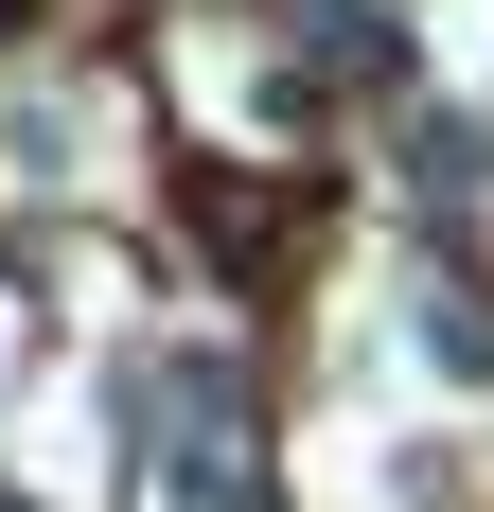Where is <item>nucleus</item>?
<instances>
[{"instance_id":"nucleus-1","label":"nucleus","mask_w":494,"mask_h":512,"mask_svg":"<svg viewBox=\"0 0 494 512\" xmlns=\"http://www.w3.org/2000/svg\"><path fill=\"white\" fill-rule=\"evenodd\" d=\"M424 371H459V389H477V371H494V318H477V301H424Z\"/></svg>"}]
</instances>
